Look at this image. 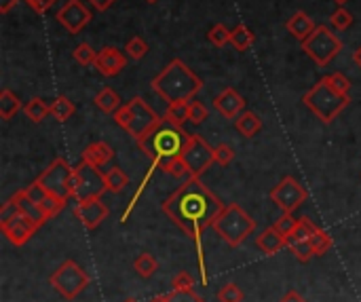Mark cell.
<instances>
[{
	"label": "cell",
	"instance_id": "obj_1",
	"mask_svg": "<svg viewBox=\"0 0 361 302\" xmlns=\"http://www.w3.org/2000/svg\"><path fill=\"white\" fill-rule=\"evenodd\" d=\"M161 209L184 233L199 237L213 224V220L224 209V205L199 178H186V182L180 184L174 195L161 203Z\"/></svg>",
	"mask_w": 361,
	"mask_h": 302
},
{
	"label": "cell",
	"instance_id": "obj_2",
	"mask_svg": "<svg viewBox=\"0 0 361 302\" xmlns=\"http://www.w3.org/2000/svg\"><path fill=\"white\" fill-rule=\"evenodd\" d=\"M188 137L190 133H184L180 125L172 123L170 119H161L148 133H144L140 140H137V146H140V150L148 159L161 165L174 156H180Z\"/></svg>",
	"mask_w": 361,
	"mask_h": 302
},
{
	"label": "cell",
	"instance_id": "obj_3",
	"mask_svg": "<svg viewBox=\"0 0 361 302\" xmlns=\"http://www.w3.org/2000/svg\"><path fill=\"white\" fill-rule=\"evenodd\" d=\"M203 87L201 78L194 74L182 60H174L165 66L154 78L152 89L165 100V102H182L192 100Z\"/></svg>",
	"mask_w": 361,
	"mask_h": 302
},
{
	"label": "cell",
	"instance_id": "obj_4",
	"mask_svg": "<svg viewBox=\"0 0 361 302\" xmlns=\"http://www.w3.org/2000/svg\"><path fill=\"white\" fill-rule=\"evenodd\" d=\"M302 102L321 123L329 125L349 106L351 100H349V95L336 91L327 82V78L323 76L319 82H315V85L304 93Z\"/></svg>",
	"mask_w": 361,
	"mask_h": 302
},
{
	"label": "cell",
	"instance_id": "obj_5",
	"mask_svg": "<svg viewBox=\"0 0 361 302\" xmlns=\"http://www.w3.org/2000/svg\"><path fill=\"white\" fill-rule=\"evenodd\" d=\"M211 229L222 239H224L231 247H237V245H241L249 235L254 233L256 222H254V218L249 216L241 205L229 203V205H224V209L218 213V218L213 220Z\"/></svg>",
	"mask_w": 361,
	"mask_h": 302
},
{
	"label": "cell",
	"instance_id": "obj_6",
	"mask_svg": "<svg viewBox=\"0 0 361 302\" xmlns=\"http://www.w3.org/2000/svg\"><path fill=\"white\" fill-rule=\"evenodd\" d=\"M159 121H161V117L142 97L129 100L125 106H121L115 113V123L119 127H123L131 137H135V140H140V137L144 133H148Z\"/></svg>",
	"mask_w": 361,
	"mask_h": 302
},
{
	"label": "cell",
	"instance_id": "obj_7",
	"mask_svg": "<svg viewBox=\"0 0 361 302\" xmlns=\"http://www.w3.org/2000/svg\"><path fill=\"white\" fill-rule=\"evenodd\" d=\"M0 229H3V233L7 235V239L13 245L21 247L34 237V233L40 226L34 222V220L27 218L25 213H21L19 207L15 205V201L9 199L3 205V209H0Z\"/></svg>",
	"mask_w": 361,
	"mask_h": 302
},
{
	"label": "cell",
	"instance_id": "obj_8",
	"mask_svg": "<svg viewBox=\"0 0 361 302\" xmlns=\"http://www.w3.org/2000/svg\"><path fill=\"white\" fill-rule=\"evenodd\" d=\"M106 188V178L100 172V167L80 161L78 167H74L72 178H70V195L76 201H87V199H97Z\"/></svg>",
	"mask_w": 361,
	"mask_h": 302
},
{
	"label": "cell",
	"instance_id": "obj_9",
	"mask_svg": "<svg viewBox=\"0 0 361 302\" xmlns=\"http://www.w3.org/2000/svg\"><path fill=\"white\" fill-rule=\"evenodd\" d=\"M89 281L91 279H89V275L85 272V268L78 266L74 260H66L49 277L51 288L58 292L62 298H66V300H74L82 290L89 286Z\"/></svg>",
	"mask_w": 361,
	"mask_h": 302
},
{
	"label": "cell",
	"instance_id": "obj_10",
	"mask_svg": "<svg viewBox=\"0 0 361 302\" xmlns=\"http://www.w3.org/2000/svg\"><path fill=\"white\" fill-rule=\"evenodd\" d=\"M302 47L317 66H327L342 51L340 38L325 25H317L313 34L302 43Z\"/></svg>",
	"mask_w": 361,
	"mask_h": 302
},
{
	"label": "cell",
	"instance_id": "obj_11",
	"mask_svg": "<svg viewBox=\"0 0 361 302\" xmlns=\"http://www.w3.org/2000/svg\"><path fill=\"white\" fill-rule=\"evenodd\" d=\"M72 172H74V167H70L68 161L62 159V156H58L36 180L43 184V188L49 192V195L68 201V199H72V195H70V178H72Z\"/></svg>",
	"mask_w": 361,
	"mask_h": 302
},
{
	"label": "cell",
	"instance_id": "obj_12",
	"mask_svg": "<svg viewBox=\"0 0 361 302\" xmlns=\"http://www.w3.org/2000/svg\"><path fill=\"white\" fill-rule=\"evenodd\" d=\"M182 159L188 165L190 178H199L203 172H207L211 165L216 163L213 148L197 133H190L188 142H186V146L182 150Z\"/></svg>",
	"mask_w": 361,
	"mask_h": 302
},
{
	"label": "cell",
	"instance_id": "obj_13",
	"mask_svg": "<svg viewBox=\"0 0 361 302\" xmlns=\"http://www.w3.org/2000/svg\"><path fill=\"white\" fill-rule=\"evenodd\" d=\"M307 197H309L307 188L292 176L283 178L270 190V201L277 203V207H279L283 213H292L294 209H298L304 201H307Z\"/></svg>",
	"mask_w": 361,
	"mask_h": 302
},
{
	"label": "cell",
	"instance_id": "obj_14",
	"mask_svg": "<svg viewBox=\"0 0 361 302\" xmlns=\"http://www.w3.org/2000/svg\"><path fill=\"white\" fill-rule=\"evenodd\" d=\"M58 21L66 27L70 34H78L82 27L91 21V11L80 0H66L64 7L58 11Z\"/></svg>",
	"mask_w": 361,
	"mask_h": 302
},
{
	"label": "cell",
	"instance_id": "obj_15",
	"mask_svg": "<svg viewBox=\"0 0 361 302\" xmlns=\"http://www.w3.org/2000/svg\"><path fill=\"white\" fill-rule=\"evenodd\" d=\"M108 207L102 203V197H97V199H87V201H78L76 203V207H74V216L80 220V224L85 226V229H89V231H93V229H97L104 220L108 218Z\"/></svg>",
	"mask_w": 361,
	"mask_h": 302
},
{
	"label": "cell",
	"instance_id": "obj_16",
	"mask_svg": "<svg viewBox=\"0 0 361 302\" xmlns=\"http://www.w3.org/2000/svg\"><path fill=\"white\" fill-rule=\"evenodd\" d=\"M93 66L104 76H117L127 66V58L117 47H104L102 51H97V60Z\"/></svg>",
	"mask_w": 361,
	"mask_h": 302
},
{
	"label": "cell",
	"instance_id": "obj_17",
	"mask_svg": "<svg viewBox=\"0 0 361 302\" xmlns=\"http://www.w3.org/2000/svg\"><path fill=\"white\" fill-rule=\"evenodd\" d=\"M213 108L224 119H237L241 113H245V100L233 87H226L220 95L213 97Z\"/></svg>",
	"mask_w": 361,
	"mask_h": 302
},
{
	"label": "cell",
	"instance_id": "obj_18",
	"mask_svg": "<svg viewBox=\"0 0 361 302\" xmlns=\"http://www.w3.org/2000/svg\"><path fill=\"white\" fill-rule=\"evenodd\" d=\"M115 156V150L108 142H91L85 150H82V161L93 165V167H104L106 163H110Z\"/></svg>",
	"mask_w": 361,
	"mask_h": 302
},
{
	"label": "cell",
	"instance_id": "obj_19",
	"mask_svg": "<svg viewBox=\"0 0 361 302\" xmlns=\"http://www.w3.org/2000/svg\"><path fill=\"white\" fill-rule=\"evenodd\" d=\"M286 27H288L290 34H292L294 38H298L300 43H304V40H307V38L313 34V30H315L317 25H315V21H313L307 13L298 11V13H294V15L288 19Z\"/></svg>",
	"mask_w": 361,
	"mask_h": 302
},
{
	"label": "cell",
	"instance_id": "obj_20",
	"mask_svg": "<svg viewBox=\"0 0 361 302\" xmlns=\"http://www.w3.org/2000/svg\"><path fill=\"white\" fill-rule=\"evenodd\" d=\"M256 245L260 247L264 254L272 256V254H277L279 250H283V247H288V237L281 235L275 226H270V229H266V231L260 233V237L256 239Z\"/></svg>",
	"mask_w": 361,
	"mask_h": 302
},
{
	"label": "cell",
	"instance_id": "obj_21",
	"mask_svg": "<svg viewBox=\"0 0 361 302\" xmlns=\"http://www.w3.org/2000/svg\"><path fill=\"white\" fill-rule=\"evenodd\" d=\"M11 199L15 201V205L19 207V211H21V213H25V216L30 218V220H34V222H36L38 226H43V224L47 222V218H45L43 209L38 207V203H34V201L27 199L23 190H17Z\"/></svg>",
	"mask_w": 361,
	"mask_h": 302
},
{
	"label": "cell",
	"instance_id": "obj_22",
	"mask_svg": "<svg viewBox=\"0 0 361 302\" xmlns=\"http://www.w3.org/2000/svg\"><path fill=\"white\" fill-rule=\"evenodd\" d=\"M235 127H237V131L243 137H254V135H258L262 131V119L256 113H249V110H245V113H241L235 119Z\"/></svg>",
	"mask_w": 361,
	"mask_h": 302
},
{
	"label": "cell",
	"instance_id": "obj_23",
	"mask_svg": "<svg viewBox=\"0 0 361 302\" xmlns=\"http://www.w3.org/2000/svg\"><path fill=\"white\" fill-rule=\"evenodd\" d=\"M95 106L102 110V113H108V115H115L117 110L121 108V97L115 89L110 87H104L97 95H95Z\"/></svg>",
	"mask_w": 361,
	"mask_h": 302
},
{
	"label": "cell",
	"instance_id": "obj_24",
	"mask_svg": "<svg viewBox=\"0 0 361 302\" xmlns=\"http://www.w3.org/2000/svg\"><path fill=\"white\" fill-rule=\"evenodd\" d=\"M19 108H21V102L13 91H9V89L0 91V117L9 121L19 113Z\"/></svg>",
	"mask_w": 361,
	"mask_h": 302
},
{
	"label": "cell",
	"instance_id": "obj_25",
	"mask_svg": "<svg viewBox=\"0 0 361 302\" xmlns=\"http://www.w3.org/2000/svg\"><path fill=\"white\" fill-rule=\"evenodd\" d=\"M254 40H256V36H254V32L249 30L247 25H243V23H239L235 30L231 32V45L237 49V51H247L249 47L254 45Z\"/></svg>",
	"mask_w": 361,
	"mask_h": 302
},
{
	"label": "cell",
	"instance_id": "obj_26",
	"mask_svg": "<svg viewBox=\"0 0 361 302\" xmlns=\"http://www.w3.org/2000/svg\"><path fill=\"white\" fill-rule=\"evenodd\" d=\"M23 113L32 123H40V121H45L47 115H51V106H47L45 100H40V97H32L23 106Z\"/></svg>",
	"mask_w": 361,
	"mask_h": 302
},
{
	"label": "cell",
	"instance_id": "obj_27",
	"mask_svg": "<svg viewBox=\"0 0 361 302\" xmlns=\"http://www.w3.org/2000/svg\"><path fill=\"white\" fill-rule=\"evenodd\" d=\"M72 115H74V104H72L66 95H58V97L53 100V104H51V117H53L55 121L64 123V121H68Z\"/></svg>",
	"mask_w": 361,
	"mask_h": 302
},
{
	"label": "cell",
	"instance_id": "obj_28",
	"mask_svg": "<svg viewBox=\"0 0 361 302\" xmlns=\"http://www.w3.org/2000/svg\"><path fill=\"white\" fill-rule=\"evenodd\" d=\"M188 113H190V100H182V102H172L167 106V113H165V119H170L176 125H184L188 121Z\"/></svg>",
	"mask_w": 361,
	"mask_h": 302
},
{
	"label": "cell",
	"instance_id": "obj_29",
	"mask_svg": "<svg viewBox=\"0 0 361 302\" xmlns=\"http://www.w3.org/2000/svg\"><path fill=\"white\" fill-rule=\"evenodd\" d=\"M159 167H161L165 174H170L172 178H178V180L190 178L188 165H186V161L182 159V154H180V156H174V159H170V161H165V163H161Z\"/></svg>",
	"mask_w": 361,
	"mask_h": 302
},
{
	"label": "cell",
	"instance_id": "obj_30",
	"mask_svg": "<svg viewBox=\"0 0 361 302\" xmlns=\"http://www.w3.org/2000/svg\"><path fill=\"white\" fill-rule=\"evenodd\" d=\"M104 178H106V188L110 192H119L129 184V176L121 167H110L108 172H104Z\"/></svg>",
	"mask_w": 361,
	"mask_h": 302
},
{
	"label": "cell",
	"instance_id": "obj_31",
	"mask_svg": "<svg viewBox=\"0 0 361 302\" xmlns=\"http://www.w3.org/2000/svg\"><path fill=\"white\" fill-rule=\"evenodd\" d=\"M133 268H135V272L140 275V277H144V279H148V277H152V275L156 272V268H159V262L150 256V254H140L135 260H133Z\"/></svg>",
	"mask_w": 361,
	"mask_h": 302
},
{
	"label": "cell",
	"instance_id": "obj_32",
	"mask_svg": "<svg viewBox=\"0 0 361 302\" xmlns=\"http://www.w3.org/2000/svg\"><path fill=\"white\" fill-rule=\"evenodd\" d=\"M319 229L313 224V220L309 218H298V226L296 231L288 237V241H304V239H311Z\"/></svg>",
	"mask_w": 361,
	"mask_h": 302
},
{
	"label": "cell",
	"instance_id": "obj_33",
	"mask_svg": "<svg viewBox=\"0 0 361 302\" xmlns=\"http://www.w3.org/2000/svg\"><path fill=\"white\" fill-rule=\"evenodd\" d=\"M288 247L292 250V254L300 260V262H309L315 256V250L311 245V239H304V241H288Z\"/></svg>",
	"mask_w": 361,
	"mask_h": 302
},
{
	"label": "cell",
	"instance_id": "obj_34",
	"mask_svg": "<svg viewBox=\"0 0 361 302\" xmlns=\"http://www.w3.org/2000/svg\"><path fill=\"white\" fill-rule=\"evenodd\" d=\"M311 245H313V250H315V256H323L331 250V245H334V241H331L329 233L325 231H317L313 237H311Z\"/></svg>",
	"mask_w": 361,
	"mask_h": 302
},
{
	"label": "cell",
	"instance_id": "obj_35",
	"mask_svg": "<svg viewBox=\"0 0 361 302\" xmlns=\"http://www.w3.org/2000/svg\"><path fill=\"white\" fill-rule=\"evenodd\" d=\"M64 205H66V201L64 199H60V197H53V195H47L40 203H38V207L43 209V213H45V218L47 220H51L53 216H58L62 209H64Z\"/></svg>",
	"mask_w": 361,
	"mask_h": 302
},
{
	"label": "cell",
	"instance_id": "obj_36",
	"mask_svg": "<svg viewBox=\"0 0 361 302\" xmlns=\"http://www.w3.org/2000/svg\"><path fill=\"white\" fill-rule=\"evenodd\" d=\"M125 51H127V55H129L131 60H142L144 55L148 53V45H146V40H144V38H140V36H133V38H129V43H127Z\"/></svg>",
	"mask_w": 361,
	"mask_h": 302
},
{
	"label": "cell",
	"instance_id": "obj_37",
	"mask_svg": "<svg viewBox=\"0 0 361 302\" xmlns=\"http://www.w3.org/2000/svg\"><path fill=\"white\" fill-rule=\"evenodd\" d=\"M74 60L80 64V66H91V64H95V60H97V51H93L89 45H78L76 49H74Z\"/></svg>",
	"mask_w": 361,
	"mask_h": 302
},
{
	"label": "cell",
	"instance_id": "obj_38",
	"mask_svg": "<svg viewBox=\"0 0 361 302\" xmlns=\"http://www.w3.org/2000/svg\"><path fill=\"white\" fill-rule=\"evenodd\" d=\"M231 32L233 30H229V27L224 25V23H216L211 30H209V40L216 45V47H224L226 43H231Z\"/></svg>",
	"mask_w": 361,
	"mask_h": 302
},
{
	"label": "cell",
	"instance_id": "obj_39",
	"mask_svg": "<svg viewBox=\"0 0 361 302\" xmlns=\"http://www.w3.org/2000/svg\"><path fill=\"white\" fill-rule=\"evenodd\" d=\"M329 23H331V27H334V30H347V27L353 23V15H351L347 9H342V7H340L338 11L331 13Z\"/></svg>",
	"mask_w": 361,
	"mask_h": 302
},
{
	"label": "cell",
	"instance_id": "obj_40",
	"mask_svg": "<svg viewBox=\"0 0 361 302\" xmlns=\"http://www.w3.org/2000/svg\"><path fill=\"white\" fill-rule=\"evenodd\" d=\"M218 300L220 302H243V292L235 283H226L218 292Z\"/></svg>",
	"mask_w": 361,
	"mask_h": 302
},
{
	"label": "cell",
	"instance_id": "obj_41",
	"mask_svg": "<svg viewBox=\"0 0 361 302\" xmlns=\"http://www.w3.org/2000/svg\"><path fill=\"white\" fill-rule=\"evenodd\" d=\"M277 231H279L281 235H286V237H290L294 231H296V226H298V220L292 216V213H283L279 220H277V222L272 224Z\"/></svg>",
	"mask_w": 361,
	"mask_h": 302
},
{
	"label": "cell",
	"instance_id": "obj_42",
	"mask_svg": "<svg viewBox=\"0 0 361 302\" xmlns=\"http://www.w3.org/2000/svg\"><path fill=\"white\" fill-rule=\"evenodd\" d=\"M327 78V82L331 87H334L336 91H340V93H345V95H349V89H351V80L342 74V72H331V74H327L325 76Z\"/></svg>",
	"mask_w": 361,
	"mask_h": 302
},
{
	"label": "cell",
	"instance_id": "obj_43",
	"mask_svg": "<svg viewBox=\"0 0 361 302\" xmlns=\"http://www.w3.org/2000/svg\"><path fill=\"white\" fill-rule=\"evenodd\" d=\"M207 119V108L201 102H194L190 100V113H188V121L192 125H201Z\"/></svg>",
	"mask_w": 361,
	"mask_h": 302
},
{
	"label": "cell",
	"instance_id": "obj_44",
	"mask_svg": "<svg viewBox=\"0 0 361 302\" xmlns=\"http://www.w3.org/2000/svg\"><path fill=\"white\" fill-rule=\"evenodd\" d=\"M170 298L172 302H205L199 294H194V290H172Z\"/></svg>",
	"mask_w": 361,
	"mask_h": 302
},
{
	"label": "cell",
	"instance_id": "obj_45",
	"mask_svg": "<svg viewBox=\"0 0 361 302\" xmlns=\"http://www.w3.org/2000/svg\"><path fill=\"white\" fill-rule=\"evenodd\" d=\"M23 192H25V197L27 199H30V201H34V203H40L47 195H49V192L43 188V184L38 182V180H34L30 186H27V188H23Z\"/></svg>",
	"mask_w": 361,
	"mask_h": 302
},
{
	"label": "cell",
	"instance_id": "obj_46",
	"mask_svg": "<svg viewBox=\"0 0 361 302\" xmlns=\"http://www.w3.org/2000/svg\"><path fill=\"white\" fill-rule=\"evenodd\" d=\"M172 290H194V277L186 270H180L172 281Z\"/></svg>",
	"mask_w": 361,
	"mask_h": 302
},
{
	"label": "cell",
	"instance_id": "obj_47",
	"mask_svg": "<svg viewBox=\"0 0 361 302\" xmlns=\"http://www.w3.org/2000/svg\"><path fill=\"white\" fill-rule=\"evenodd\" d=\"M213 156H216V163L218 165H229L233 159H235V150L229 146V144H218L213 148Z\"/></svg>",
	"mask_w": 361,
	"mask_h": 302
},
{
	"label": "cell",
	"instance_id": "obj_48",
	"mask_svg": "<svg viewBox=\"0 0 361 302\" xmlns=\"http://www.w3.org/2000/svg\"><path fill=\"white\" fill-rule=\"evenodd\" d=\"M25 3H27V7H30L34 13H47L49 9H51V5L55 3V0H25Z\"/></svg>",
	"mask_w": 361,
	"mask_h": 302
},
{
	"label": "cell",
	"instance_id": "obj_49",
	"mask_svg": "<svg viewBox=\"0 0 361 302\" xmlns=\"http://www.w3.org/2000/svg\"><path fill=\"white\" fill-rule=\"evenodd\" d=\"M279 302H307V300H304L296 290H290V292L283 294V298H281Z\"/></svg>",
	"mask_w": 361,
	"mask_h": 302
},
{
	"label": "cell",
	"instance_id": "obj_50",
	"mask_svg": "<svg viewBox=\"0 0 361 302\" xmlns=\"http://www.w3.org/2000/svg\"><path fill=\"white\" fill-rule=\"evenodd\" d=\"M89 3L97 9V11H106L110 5H113L115 3V0H89Z\"/></svg>",
	"mask_w": 361,
	"mask_h": 302
},
{
	"label": "cell",
	"instance_id": "obj_51",
	"mask_svg": "<svg viewBox=\"0 0 361 302\" xmlns=\"http://www.w3.org/2000/svg\"><path fill=\"white\" fill-rule=\"evenodd\" d=\"M19 0H0V13H9Z\"/></svg>",
	"mask_w": 361,
	"mask_h": 302
},
{
	"label": "cell",
	"instance_id": "obj_52",
	"mask_svg": "<svg viewBox=\"0 0 361 302\" xmlns=\"http://www.w3.org/2000/svg\"><path fill=\"white\" fill-rule=\"evenodd\" d=\"M148 302H172V298H170V294H161V296H154Z\"/></svg>",
	"mask_w": 361,
	"mask_h": 302
},
{
	"label": "cell",
	"instance_id": "obj_53",
	"mask_svg": "<svg viewBox=\"0 0 361 302\" xmlns=\"http://www.w3.org/2000/svg\"><path fill=\"white\" fill-rule=\"evenodd\" d=\"M353 62L361 68V47H357L355 49V53H353Z\"/></svg>",
	"mask_w": 361,
	"mask_h": 302
},
{
	"label": "cell",
	"instance_id": "obj_54",
	"mask_svg": "<svg viewBox=\"0 0 361 302\" xmlns=\"http://www.w3.org/2000/svg\"><path fill=\"white\" fill-rule=\"evenodd\" d=\"M123 302H137V300H135V298H125Z\"/></svg>",
	"mask_w": 361,
	"mask_h": 302
},
{
	"label": "cell",
	"instance_id": "obj_55",
	"mask_svg": "<svg viewBox=\"0 0 361 302\" xmlns=\"http://www.w3.org/2000/svg\"><path fill=\"white\" fill-rule=\"evenodd\" d=\"M334 3H336V5H345V3H347V0H334Z\"/></svg>",
	"mask_w": 361,
	"mask_h": 302
},
{
	"label": "cell",
	"instance_id": "obj_56",
	"mask_svg": "<svg viewBox=\"0 0 361 302\" xmlns=\"http://www.w3.org/2000/svg\"><path fill=\"white\" fill-rule=\"evenodd\" d=\"M148 3H156V0H148Z\"/></svg>",
	"mask_w": 361,
	"mask_h": 302
}]
</instances>
